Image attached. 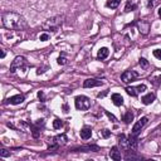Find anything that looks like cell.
<instances>
[{
	"mask_svg": "<svg viewBox=\"0 0 161 161\" xmlns=\"http://www.w3.org/2000/svg\"><path fill=\"white\" fill-rule=\"evenodd\" d=\"M3 27L9 30H23L28 28V23L25 18L15 11H4L1 14Z\"/></svg>",
	"mask_w": 161,
	"mask_h": 161,
	"instance_id": "obj_1",
	"label": "cell"
},
{
	"mask_svg": "<svg viewBox=\"0 0 161 161\" xmlns=\"http://www.w3.org/2000/svg\"><path fill=\"white\" fill-rule=\"evenodd\" d=\"M64 23V15L58 14L52 18H48L45 22L42 24V29L45 32H58V29L62 27Z\"/></svg>",
	"mask_w": 161,
	"mask_h": 161,
	"instance_id": "obj_2",
	"label": "cell"
},
{
	"mask_svg": "<svg viewBox=\"0 0 161 161\" xmlns=\"http://www.w3.org/2000/svg\"><path fill=\"white\" fill-rule=\"evenodd\" d=\"M74 105L76 108L79 109V111H87L91 107V101L86 96H77L74 100Z\"/></svg>",
	"mask_w": 161,
	"mask_h": 161,
	"instance_id": "obj_3",
	"label": "cell"
},
{
	"mask_svg": "<svg viewBox=\"0 0 161 161\" xmlns=\"http://www.w3.org/2000/svg\"><path fill=\"white\" fill-rule=\"evenodd\" d=\"M67 141H68V137H67L64 133L58 135V136L53 137L52 140H50V147H49V151H50V150H56V149H58L59 146L66 145Z\"/></svg>",
	"mask_w": 161,
	"mask_h": 161,
	"instance_id": "obj_4",
	"label": "cell"
},
{
	"mask_svg": "<svg viewBox=\"0 0 161 161\" xmlns=\"http://www.w3.org/2000/svg\"><path fill=\"white\" fill-rule=\"evenodd\" d=\"M24 66H25V58L22 57V56L15 57L14 61H13L11 64H10V72L11 73H14V72H16V69H20Z\"/></svg>",
	"mask_w": 161,
	"mask_h": 161,
	"instance_id": "obj_5",
	"label": "cell"
},
{
	"mask_svg": "<svg viewBox=\"0 0 161 161\" xmlns=\"http://www.w3.org/2000/svg\"><path fill=\"white\" fill-rule=\"evenodd\" d=\"M146 91V86L145 84H140L137 87H126V92L127 95L131 96V97H137L140 93L145 92Z\"/></svg>",
	"mask_w": 161,
	"mask_h": 161,
	"instance_id": "obj_6",
	"label": "cell"
},
{
	"mask_svg": "<svg viewBox=\"0 0 161 161\" xmlns=\"http://www.w3.org/2000/svg\"><path fill=\"white\" fill-rule=\"evenodd\" d=\"M147 121H149V118L147 117H141L140 120L135 124V126L132 127V135H136V136H138V133H140V131H141L143 127H145V125L147 124Z\"/></svg>",
	"mask_w": 161,
	"mask_h": 161,
	"instance_id": "obj_7",
	"label": "cell"
},
{
	"mask_svg": "<svg viewBox=\"0 0 161 161\" xmlns=\"http://www.w3.org/2000/svg\"><path fill=\"white\" fill-rule=\"evenodd\" d=\"M137 73L135 71H126L124 72V73L121 74V80L124 83H130V82H132V80H135L137 78Z\"/></svg>",
	"mask_w": 161,
	"mask_h": 161,
	"instance_id": "obj_8",
	"label": "cell"
},
{
	"mask_svg": "<svg viewBox=\"0 0 161 161\" xmlns=\"http://www.w3.org/2000/svg\"><path fill=\"white\" fill-rule=\"evenodd\" d=\"M137 28L142 35H147L150 30V23L146 22V20H140V22H137Z\"/></svg>",
	"mask_w": 161,
	"mask_h": 161,
	"instance_id": "obj_9",
	"label": "cell"
},
{
	"mask_svg": "<svg viewBox=\"0 0 161 161\" xmlns=\"http://www.w3.org/2000/svg\"><path fill=\"white\" fill-rule=\"evenodd\" d=\"M103 82L100 79H95V78H88L83 82V87L84 88H92V87H98V86H102Z\"/></svg>",
	"mask_w": 161,
	"mask_h": 161,
	"instance_id": "obj_10",
	"label": "cell"
},
{
	"mask_svg": "<svg viewBox=\"0 0 161 161\" xmlns=\"http://www.w3.org/2000/svg\"><path fill=\"white\" fill-rule=\"evenodd\" d=\"M73 152H90V151H100V147L98 146H91V145H88V146H80V147H77V149H73L72 150Z\"/></svg>",
	"mask_w": 161,
	"mask_h": 161,
	"instance_id": "obj_11",
	"label": "cell"
},
{
	"mask_svg": "<svg viewBox=\"0 0 161 161\" xmlns=\"http://www.w3.org/2000/svg\"><path fill=\"white\" fill-rule=\"evenodd\" d=\"M24 102V96L23 95H16V96H13L10 98H8L5 101V103H10V105H20Z\"/></svg>",
	"mask_w": 161,
	"mask_h": 161,
	"instance_id": "obj_12",
	"label": "cell"
},
{
	"mask_svg": "<svg viewBox=\"0 0 161 161\" xmlns=\"http://www.w3.org/2000/svg\"><path fill=\"white\" fill-rule=\"evenodd\" d=\"M109 157H111L112 160H115V161H120L121 160V151L118 150V147L117 146H113L111 151H109Z\"/></svg>",
	"mask_w": 161,
	"mask_h": 161,
	"instance_id": "obj_13",
	"label": "cell"
},
{
	"mask_svg": "<svg viewBox=\"0 0 161 161\" xmlns=\"http://www.w3.org/2000/svg\"><path fill=\"white\" fill-rule=\"evenodd\" d=\"M127 140H129V146H130V149L131 150H136L137 149V145H138V142H137V136L136 135H132L131 133L129 137H127Z\"/></svg>",
	"mask_w": 161,
	"mask_h": 161,
	"instance_id": "obj_14",
	"label": "cell"
},
{
	"mask_svg": "<svg viewBox=\"0 0 161 161\" xmlns=\"http://www.w3.org/2000/svg\"><path fill=\"white\" fill-rule=\"evenodd\" d=\"M111 100L115 106H122L124 105V98H122V96L120 95V93H113V95L111 96Z\"/></svg>",
	"mask_w": 161,
	"mask_h": 161,
	"instance_id": "obj_15",
	"label": "cell"
},
{
	"mask_svg": "<svg viewBox=\"0 0 161 161\" xmlns=\"http://www.w3.org/2000/svg\"><path fill=\"white\" fill-rule=\"evenodd\" d=\"M91 136H92V130L90 129V127H83V129L80 130V137H82L83 140L91 138Z\"/></svg>",
	"mask_w": 161,
	"mask_h": 161,
	"instance_id": "obj_16",
	"label": "cell"
},
{
	"mask_svg": "<svg viewBox=\"0 0 161 161\" xmlns=\"http://www.w3.org/2000/svg\"><path fill=\"white\" fill-rule=\"evenodd\" d=\"M142 103L143 105H151L152 102H154V101H155V95H154V93H147V95L146 96H143L142 97Z\"/></svg>",
	"mask_w": 161,
	"mask_h": 161,
	"instance_id": "obj_17",
	"label": "cell"
},
{
	"mask_svg": "<svg viewBox=\"0 0 161 161\" xmlns=\"http://www.w3.org/2000/svg\"><path fill=\"white\" fill-rule=\"evenodd\" d=\"M118 142H120V145H121L122 147H124V150H125V151H127V150L130 149V146H129V140L126 138L125 135H121V136L118 137Z\"/></svg>",
	"mask_w": 161,
	"mask_h": 161,
	"instance_id": "obj_18",
	"label": "cell"
},
{
	"mask_svg": "<svg viewBox=\"0 0 161 161\" xmlns=\"http://www.w3.org/2000/svg\"><path fill=\"white\" fill-rule=\"evenodd\" d=\"M108 54H109V50L108 48H106V47H103V48H101L98 50V54H97V58L98 59H106L108 57Z\"/></svg>",
	"mask_w": 161,
	"mask_h": 161,
	"instance_id": "obj_19",
	"label": "cell"
},
{
	"mask_svg": "<svg viewBox=\"0 0 161 161\" xmlns=\"http://www.w3.org/2000/svg\"><path fill=\"white\" fill-rule=\"evenodd\" d=\"M132 120H133V113L131 111H127L124 115V117H122V121H124L125 124H127V125L131 124V121H132Z\"/></svg>",
	"mask_w": 161,
	"mask_h": 161,
	"instance_id": "obj_20",
	"label": "cell"
},
{
	"mask_svg": "<svg viewBox=\"0 0 161 161\" xmlns=\"http://www.w3.org/2000/svg\"><path fill=\"white\" fill-rule=\"evenodd\" d=\"M121 0H107L106 1V6L107 8H111V9H116V8L120 5Z\"/></svg>",
	"mask_w": 161,
	"mask_h": 161,
	"instance_id": "obj_21",
	"label": "cell"
},
{
	"mask_svg": "<svg viewBox=\"0 0 161 161\" xmlns=\"http://www.w3.org/2000/svg\"><path fill=\"white\" fill-rule=\"evenodd\" d=\"M135 9H136V5H135L133 3H131V1H127V3H126V6H125V11H126V13L133 11Z\"/></svg>",
	"mask_w": 161,
	"mask_h": 161,
	"instance_id": "obj_22",
	"label": "cell"
},
{
	"mask_svg": "<svg viewBox=\"0 0 161 161\" xmlns=\"http://www.w3.org/2000/svg\"><path fill=\"white\" fill-rule=\"evenodd\" d=\"M53 127H54L56 130L62 129V127H63V122H62L61 120H59V118H56V120L53 121Z\"/></svg>",
	"mask_w": 161,
	"mask_h": 161,
	"instance_id": "obj_23",
	"label": "cell"
},
{
	"mask_svg": "<svg viewBox=\"0 0 161 161\" xmlns=\"http://www.w3.org/2000/svg\"><path fill=\"white\" fill-rule=\"evenodd\" d=\"M138 64L141 66L142 68H147V67H149V62H147L145 58H140L138 59Z\"/></svg>",
	"mask_w": 161,
	"mask_h": 161,
	"instance_id": "obj_24",
	"label": "cell"
},
{
	"mask_svg": "<svg viewBox=\"0 0 161 161\" xmlns=\"http://www.w3.org/2000/svg\"><path fill=\"white\" fill-rule=\"evenodd\" d=\"M9 156H10V151H8L5 149L0 150V157H9Z\"/></svg>",
	"mask_w": 161,
	"mask_h": 161,
	"instance_id": "obj_25",
	"label": "cell"
},
{
	"mask_svg": "<svg viewBox=\"0 0 161 161\" xmlns=\"http://www.w3.org/2000/svg\"><path fill=\"white\" fill-rule=\"evenodd\" d=\"M57 62H58V64H59V66H64L66 63H67V59L62 56V57H59V58L57 59Z\"/></svg>",
	"mask_w": 161,
	"mask_h": 161,
	"instance_id": "obj_26",
	"label": "cell"
},
{
	"mask_svg": "<svg viewBox=\"0 0 161 161\" xmlns=\"http://www.w3.org/2000/svg\"><path fill=\"white\" fill-rule=\"evenodd\" d=\"M101 133H102V136L105 138H107V137L111 136V131H109V130H102V131H101Z\"/></svg>",
	"mask_w": 161,
	"mask_h": 161,
	"instance_id": "obj_27",
	"label": "cell"
},
{
	"mask_svg": "<svg viewBox=\"0 0 161 161\" xmlns=\"http://www.w3.org/2000/svg\"><path fill=\"white\" fill-rule=\"evenodd\" d=\"M39 39H40L42 42H47V40L49 39V34H48V33H43V34H40Z\"/></svg>",
	"mask_w": 161,
	"mask_h": 161,
	"instance_id": "obj_28",
	"label": "cell"
},
{
	"mask_svg": "<svg viewBox=\"0 0 161 161\" xmlns=\"http://www.w3.org/2000/svg\"><path fill=\"white\" fill-rule=\"evenodd\" d=\"M105 112H106V115H107V117H108V118H109V120H111L112 122H117V118H116L115 116H113L112 113H109L108 111H105Z\"/></svg>",
	"mask_w": 161,
	"mask_h": 161,
	"instance_id": "obj_29",
	"label": "cell"
},
{
	"mask_svg": "<svg viewBox=\"0 0 161 161\" xmlns=\"http://www.w3.org/2000/svg\"><path fill=\"white\" fill-rule=\"evenodd\" d=\"M154 56L157 59H161V49H155L154 50Z\"/></svg>",
	"mask_w": 161,
	"mask_h": 161,
	"instance_id": "obj_30",
	"label": "cell"
},
{
	"mask_svg": "<svg viewBox=\"0 0 161 161\" xmlns=\"http://www.w3.org/2000/svg\"><path fill=\"white\" fill-rule=\"evenodd\" d=\"M37 127H39V129H40V127H43L44 126V120H37V122H35V124H34Z\"/></svg>",
	"mask_w": 161,
	"mask_h": 161,
	"instance_id": "obj_31",
	"label": "cell"
},
{
	"mask_svg": "<svg viewBox=\"0 0 161 161\" xmlns=\"http://www.w3.org/2000/svg\"><path fill=\"white\" fill-rule=\"evenodd\" d=\"M38 98H39L40 101H44V93L42 92V91L38 92Z\"/></svg>",
	"mask_w": 161,
	"mask_h": 161,
	"instance_id": "obj_32",
	"label": "cell"
},
{
	"mask_svg": "<svg viewBox=\"0 0 161 161\" xmlns=\"http://www.w3.org/2000/svg\"><path fill=\"white\" fill-rule=\"evenodd\" d=\"M152 5H154V0H150L149 4H147V6H149V8H152Z\"/></svg>",
	"mask_w": 161,
	"mask_h": 161,
	"instance_id": "obj_33",
	"label": "cell"
},
{
	"mask_svg": "<svg viewBox=\"0 0 161 161\" xmlns=\"http://www.w3.org/2000/svg\"><path fill=\"white\" fill-rule=\"evenodd\" d=\"M63 108H64V112H66V113L68 112V107H67V105H64V106H63Z\"/></svg>",
	"mask_w": 161,
	"mask_h": 161,
	"instance_id": "obj_34",
	"label": "cell"
},
{
	"mask_svg": "<svg viewBox=\"0 0 161 161\" xmlns=\"http://www.w3.org/2000/svg\"><path fill=\"white\" fill-rule=\"evenodd\" d=\"M4 57H5V50H1V58H4Z\"/></svg>",
	"mask_w": 161,
	"mask_h": 161,
	"instance_id": "obj_35",
	"label": "cell"
},
{
	"mask_svg": "<svg viewBox=\"0 0 161 161\" xmlns=\"http://www.w3.org/2000/svg\"><path fill=\"white\" fill-rule=\"evenodd\" d=\"M159 15H160V16H161V6H160V8H159Z\"/></svg>",
	"mask_w": 161,
	"mask_h": 161,
	"instance_id": "obj_36",
	"label": "cell"
}]
</instances>
